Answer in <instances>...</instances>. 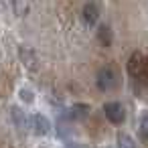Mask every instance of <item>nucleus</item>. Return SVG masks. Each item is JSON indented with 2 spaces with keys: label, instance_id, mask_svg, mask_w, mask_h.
Segmentation results:
<instances>
[{
  "label": "nucleus",
  "instance_id": "1",
  "mask_svg": "<svg viewBox=\"0 0 148 148\" xmlns=\"http://www.w3.org/2000/svg\"><path fill=\"white\" fill-rule=\"evenodd\" d=\"M118 85V73L112 67H101L97 71V87L103 91H110Z\"/></svg>",
  "mask_w": 148,
  "mask_h": 148
},
{
  "label": "nucleus",
  "instance_id": "2",
  "mask_svg": "<svg viewBox=\"0 0 148 148\" xmlns=\"http://www.w3.org/2000/svg\"><path fill=\"white\" fill-rule=\"evenodd\" d=\"M103 114H106V118H108L114 126H120V124L126 120V110H124V106L118 103V101H108V103L103 106Z\"/></svg>",
  "mask_w": 148,
  "mask_h": 148
},
{
  "label": "nucleus",
  "instance_id": "3",
  "mask_svg": "<svg viewBox=\"0 0 148 148\" xmlns=\"http://www.w3.org/2000/svg\"><path fill=\"white\" fill-rule=\"evenodd\" d=\"M31 124H33V132H35L37 136H45V134L51 130V124H49V120H47L43 114H35V116L31 118Z\"/></svg>",
  "mask_w": 148,
  "mask_h": 148
},
{
  "label": "nucleus",
  "instance_id": "4",
  "mask_svg": "<svg viewBox=\"0 0 148 148\" xmlns=\"http://www.w3.org/2000/svg\"><path fill=\"white\" fill-rule=\"evenodd\" d=\"M89 106L87 103H75V106H71L69 108V112H67V118L69 120H85L87 116H89Z\"/></svg>",
  "mask_w": 148,
  "mask_h": 148
},
{
  "label": "nucleus",
  "instance_id": "5",
  "mask_svg": "<svg viewBox=\"0 0 148 148\" xmlns=\"http://www.w3.org/2000/svg\"><path fill=\"white\" fill-rule=\"evenodd\" d=\"M97 16H99V10H97L95 4H85V6H83V10H81V18H83L85 25L93 27V25L97 23Z\"/></svg>",
  "mask_w": 148,
  "mask_h": 148
},
{
  "label": "nucleus",
  "instance_id": "6",
  "mask_svg": "<svg viewBox=\"0 0 148 148\" xmlns=\"http://www.w3.org/2000/svg\"><path fill=\"white\" fill-rule=\"evenodd\" d=\"M97 41H99L103 47H110V45H112L114 35H112V29H110L108 25H99V29H97Z\"/></svg>",
  "mask_w": 148,
  "mask_h": 148
},
{
  "label": "nucleus",
  "instance_id": "7",
  "mask_svg": "<svg viewBox=\"0 0 148 148\" xmlns=\"http://www.w3.org/2000/svg\"><path fill=\"white\" fill-rule=\"evenodd\" d=\"M31 4H33V0H12L14 14L16 16H27L29 10H31Z\"/></svg>",
  "mask_w": 148,
  "mask_h": 148
},
{
  "label": "nucleus",
  "instance_id": "8",
  "mask_svg": "<svg viewBox=\"0 0 148 148\" xmlns=\"http://www.w3.org/2000/svg\"><path fill=\"white\" fill-rule=\"evenodd\" d=\"M10 112H12V122H14L18 128H27V116H25V112L18 110V108H12Z\"/></svg>",
  "mask_w": 148,
  "mask_h": 148
},
{
  "label": "nucleus",
  "instance_id": "9",
  "mask_svg": "<svg viewBox=\"0 0 148 148\" xmlns=\"http://www.w3.org/2000/svg\"><path fill=\"white\" fill-rule=\"evenodd\" d=\"M118 148H136V144H134L132 136L120 134V136H118Z\"/></svg>",
  "mask_w": 148,
  "mask_h": 148
},
{
  "label": "nucleus",
  "instance_id": "10",
  "mask_svg": "<svg viewBox=\"0 0 148 148\" xmlns=\"http://www.w3.org/2000/svg\"><path fill=\"white\" fill-rule=\"evenodd\" d=\"M140 138L144 142H148V112L140 118Z\"/></svg>",
  "mask_w": 148,
  "mask_h": 148
},
{
  "label": "nucleus",
  "instance_id": "11",
  "mask_svg": "<svg viewBox=\"0 0 148 148\" xmlns=\"http://www.w3.org/2000/svg\"><path fill=\"white\" fill-rule=\"evenodd\" d=\"M18 95H21L25 101H33V93H31L29 89H21V91H18Z\"/></svg>",
  "mask_w": 148,
  "mask_h": 148
}]
</instances>
